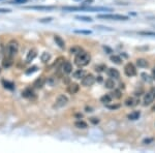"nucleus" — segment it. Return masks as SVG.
<instances>
[{
	"instance_id": "nucleus-1",
	"label": "nucleus",
	"mask_w": 155,
	"mask_h": 153,
	"mask_svg": "<svg viewBox=\"0 0 155 153\" xmlns=\"http://www.w3.org/2000/svg\"><path fill=\"white\" fill-rule=\"evenodd\" d=\"M62 9L65 12H74V11H89V12H111V8H107V7H99V6H65L62 7Z\"/></svg>"
},
{
	"instance_id": "nucleus-2",
	"label": "nucleus",
	"mask_w": 155,
	"mask_h": 153,
	"mask_svg": "<svg viewBox=\"0 0 155 153\" xmlns=\"http://www.w3.org/2000/svg\"><path fill=\"white\" fill-rule=\"evenodd\" d=\"M90 60H91V56L88 52L85 51H80L79 53L76 54V57H74V63L78 65L79 67H83L86 66V65L89 64Z\"/></svg>"
},
{
	"instance_id": "nucleus-3",
	"label": "nucleus",
	"mask_w": 155,
	"mask_h": 153,
	"mask_svg": "<svg viewBox=\"0 0 155 153\" xmlns=\"http://www.w3.org/2000/svg\"><path fill=\"white\" fill-rule=\"evenodd\" d=\"M19 51V44L18 42L16 41H11L7 44V47H6V55L9 57H12L14 58L15 56L17 55V53H18Z\"/></svg>"
},
{
	"instance_id": "nucleus-4",
	"label": "nucleus",
	"mask_w": 155,
	"mask_h": 153,
	"mask_svg": "<svg viewBox=\"0 0 155 153\" xmlns=\"http://www.w3.org/2000/svg\"><path fill=\"white\" fill-rule=\"evenodd\" d=\"M98 19H106V20H115V21H126L128 17L124 15H116V14H107V15H98Z\"/></svg>"
},
{
	"instance_id": "nucleus-5",
	"label": "nucleus",
	"mask_w": 155,
	"mask_h": 153,
	"mask_svg": "<svg viewBox=\"0 0 155 153\" xmlns=\"http://www.w3.org/2000/svg\"><path fill=\"white\" fill-rule=\"evenodd\" d=\"M67 102H68V98H67V96L64 94H61L57 97V99H56V101H55L53 107L55 108V109H60V108H63L64 106H66Z\"/></svg>"
},
{
	"instance_id": "nucleus-6",
	"label": "nucleus",
	"mask_w": 155,
	"mask_h": 153,
	"mask_svg": "<svg viewBox=\"0 0 155 153\" xmlns=\"http://www.w3.org/2000/svg\"><path fill=\"white\" fill-rule=\"evenodd\" d=\"M124 72L127 77H134L137 75V68L132 63H127L125 66H124Z\"/></svg>"
},
{
	"instance_id": "nucleus-7",
	"label": "nucleus",
	"mask_w": 155,
	"mask_h": 153,
	"mask_svg": "<svg viewBox=\"0 0 155 153\" xmlns=\"http://www.w3.org/2000/svg\"><path fill=\"white\" fill-rule=\"evenodd\" d=\"M95 82V78H94L92 75H85V76L82 78V85L83 86H92Z\"/></svg>"
},
{
	"instance_id": "nucleus-8",
	"label": "nucleus",
	"mask_w": 155,
	"mask_h": 153,
	"mask_svg": "<svg viewBox=\"0 0 155 153\" xmlns=\"http://www.w3.org/2000/svg\"><path fill=\"white\" fill-rule=\"evenodd\" d=\"M154 99H155L154 93H153V91L151 90V91L148 92V93L145 95V97L143 99V105H144V106H149L150 104H152V102H153Z\"/></svg>"
},
{
	"instance_id": "nucleus-9",
	"label": "nucleus",
	"mask_w": 155,
	"mask_h": 153,
	"mask_svg": "<svg viewBox=\"0 0 155 153\" xmlns=\"http://www.w3.org/2000/svg\"><path fill=\"white\" fill-rule=\"evenodd\" d=\"M80 89V86L77 84V83H71V84L68 85V87H67V92H68L69 94H76L78 91H79Z\"/></svg>"
},
{
	"instance_id": "nucleus-10",
	"label": "nucleus",
	"mask_w": 155,
	"mask_h": 153,
	"mask_svg": "<svg viewBox=\"0 0 155 153\" xmlns=\"http://www.w3.org/2000/svg\"><path fill=\"white\" fill-rule=\"evenodd\" d=\"M107 72V76L112 78V79H119L120 78V72L116 68H109Z\"/></svg>"
},
{
	"instance_id": "nucleus-11",
	"label": "nucleus",
	"mask_w": 155,
	"mask_h": 153,
	"mask_svg": "<svg viewBox=\"0 0 155 153\" xmlns=\"http://www.w3.org/2000/svg\"><path fill=\"white\" fill-rule=\"evenodd\" d=\"M37 56V51L36 49H31L30 51L28 52V54H27L26 56V61L27 62H31L32 60H34V58Z\"/></svg>"
},
{
	"instance_id": "nucleus-12",
	"label": "nucleus",
	"mask_w": 155,
	"mask_h": 153,
	"mask_svg": "<svg viewBox=\"0 0 155 153\" xmlns=\"http://www.w3.org/2000/svg\"><path fill=\"white\" fill-rule=\"evenodd\" d=\"M62 71L65 74H71L72 72V64L69 61H65L62 63Z\"/></svg>"
},
{
	"instance_id": "nucleus-13",
	"label": "nucleus",
	"mask_w": 155,
	"mask_h": 153,
	"mask_svg": "<svg viewBox=\"0 0 155 153\" xmlns=\"http://www.w3.org/2000/svg\"><path fill=\"white\" fill-rule=\"evenodd\" d=\"M45 83H46V80H45L42 77H41V78H38V79H36L35 81H34L33 86H34V88H36V89H41V88L44 87Z\"/></svg>"
},
{
	"instance_id": "nucleus-14",
	"label": "nucleus",
	"mask_w": 155,
	"mask_h": 153,
	"mask_svg": "<svg viewBox=\"0 0 155 153\" xmlns=\"http://www.w3.org/2000/svg\"><path fill=\"white\" fill-rule=\"evenodd\" d=\"M139 102H140V100L137 98H134V97H128V98L125 100V105L127 107H134V106H137Z\"/></svg>"
},
{
	"instance_id": "nucleus-15",
	"label": "nucleus",
	"mask_w": 155,
	"mask_h": 153,
	"mask_svg": "<svg viewBox=\"0 0 155 153\" xmlns=\"http://www.w3.org/2000/svg\"><path fill=\"white\" fill-rule=\"evenodd\" d=\"M2 65H3V67H5V68L11 67L12 65V57H9L6 55V56L4 57L3 61H2Z\"/></svg>"
},
{
	"instance_id": "nucleus-16",
	"label": "nucleus",
	"mask_w": 155,
	"mask_h": 153,
	"mask_svg": "<svg viewBox=\"0 0 155 153\" xmlns=\"http://www.w3.org/2000/svg\"><path fill=\"white\" fill-rule=\"evenodd\" d=\"M54 41L56 42V45H58V47L60 49H65V42H64V41L59 35H55Z\"/></svg>"
},
{
	"instance_id": "nucleus-17",
	"label": "nucleus",
	"mask_w": 155,
	"mask_h": 153,
	"mask_svg": "<svg viewBox=\"0 0 155 153\" xmlns=\"http://www.w3.org/2000/svg\"><path fill=\"white\" fill-rule=\"evenodd\" d=\"M28 9H36V11H51L54 8V6H27Z\"/></svg>"
},
{
	"instance_id": "nucleus-18",
	"label": "nucleus",
	"mask_w": 155,
	"mask_h": 153,
	"mask_svg": "<svg viewBox=\"0 0 155 153\" xmlns=\"http://www.w3.org/2000/svg\"><path fill=\"white\" fill-rule=\"evenodd\" d=\"M22 96L26 97V98H32V97H34V92L30 88H27L22 92Z\"/></svg>"
},
{
	"instance_id": "nucleus-19",
	"label": "nucleus",
	"mask_w": 155,
	"mask_h": 153,
	"mask_svg": "<svg viewBox=\"0 0 155 153\" xmlns=\"http://www.w3.org/2000/svg\"><path fill=\"white\" fill-rule=\"evenodd\" d=\"M137 65L139 67H141V68H146V67L149 66V63H148V61H147L146 59L141 58V59L137 60Z\"/></svg>"
},
{
	"instance_id": "nucleus-20",
	"label": "nucleus",
	"mask_w": 155,
	"mask_h": 153,
	"mask_svg": "<svg viewBox=\"0 0 155 153\" xmlns=\"http://www.w3.org/2000/svg\"><path fill=\"white\" fill-rule=\"evenodd\" d=\"M104 85H106V87L107 89H114L115 88V82L114 80L112 79V78H110V79H107L106 82H104Z\"/></svg>"
},
{
	"instance_id": "nucleus-21",
	"label": "nucleus",
	"mask_w": 155,
	"mask_h": 153,
	"mask_svg": "<svg viewBox=\"0 0 155 153\" xmlns=\"http://www.w3.org/2000/svg\"><path fill=\"white\" fill-rule=\"evenodd\" d=\"M140 116H141V113L139 111H134L127 116V118H128L129 120H137L140 118Z\"/></svg>"
},
{
	"instance_id": "nucleus-22",
	"label": "nucleus",
	"mask_w": 155,
	"mask_h": 153,
	"mask_svg": "<svg viewBox=\"0 0 155 153\" xmlns=\"http://www.w3.org/2000/svg\"><path fill=\"white\" fill-rule=\"evenodd\" d=\"M74 125H76V127H78V128H82V129H85L88 127V124H87L85 121H82V120L76 121L74 122Z\"/></svg>"
},
{
	"instance_id": "nucleus-23",
	"label": "nucleus",
	"mask_w": 155,
	"mask_h": 153,
	"mask_svg": "<svg viewBox=\"0 0 155 153\" xmlns=\"http://www.w3.org/2000/svg\"><path fill=\"white\" fill-rule=\"evenodd\" d=\"M2 84H3L4 88H6V89H9V90H14L15 89V84L12 82H8V81L3 80V81H2Z\"/></svg>"
},
{
	"instance_id": "nucleus-24",
	"label": "nucleus",
	"mask_w": 155,
	"mask_h": 153,
	"mask_svg": "<svg viewBox=\"0 0 155 153\" xmlns=\"http://www.w3.org/2000/svg\"><path fill=\"white\" fill-rule=\"evenodd\" d=\"M85 76V71L84 69H77L76 72H74V78L76 79H81Z\"/></svg>"
},
{
	"instance_id": "nucleus-25",
	"label": "nucleus",
	"mask_w": 155,
	"mask_h": 153,
	"mask_svg": "<svg viewBox=\"0 0 155 153\" xmlns=\"http://www.w3.org/2000/svg\"><path fill=\"white\" fill-rule=\"evenodd\" d=\"M112 95H110V94H106V95H104V96L101 98V102H104V104H110V102L112 101Z\"/></svg>"
},
{
	"instance_id": "nucleus-26",
	"label": "nucleus",
	"mask_w": 155,
	"mask_h": 153,
	"mask_svg": "<svg viewBox=\"0 0 155 153\" xmlns=\"http://www.w3.org/2000/svg\"><path fill=\"white\" fill-rule=\"evenodd\" d=\"M41 59L42 62H48L50 59H51V55H50L48 52H44L41 56Z\"/></svg>"
},
{
	"instance_id": "nucleus-27",
	"label": "nucleus",
	"mask_w": 155,
	"mask_h": 153,
	"mask_svg": "<svg viewBox=\"0 0 155 153\" xmlns=\"http://www.w3.org/2000/svg\"><path fill=\"white\" fill-rule=\"evenodd\" d=\"M111 61L112 62H114V63H116V64H121V62H122V59L120 58V56H117V55H113V56H111Z\"/></svg>"
},
{
	"instance_id": "nucleus-28",
	"label": "nucleus",
	"mask_w": 155,
	"mask_h": 153,
	"mask_svg": "<svg viewBox=\"0 0 155 153\" xmlns=\"http://www.w3.org/2000/svg\"><path fill=\"white\" fill-rule=\"evenodd\" d=\"M76 19L81 20V21H84V22H92V19L90 18V17H86V16H77Z\"/></svg>"
},
{
	"instance_id": "nucleus-29",
	"label": "nucleus",
	"mask_w": 155,
	"mask_h": 153,
	"mask_svg": "<svg viewBox=\"0 0 155 153\" xmlns=\"http://www.w3.org/2000/svg\"><path fill=\"white\" fill-rule=\"evenodd\" d=\"M74 33L78 34H91L92 32L90 30H74Z\"/></svg>"
},
{
	"instance_id": "nucleus-30",
	"label": "nucleus",
	"mask_w": 155,
	"mask_h": 153,
	"mask_svg": "<svg viewBox=\"0 0 155 153\" xmlns=\"http://www.w3.org/2000/svg\"><path fill=\"white\" fill-rule=\"evenodd\" d=\"M112 94H113L112 95V97H114V98H120V97L122 96L120 90H114V92Z\"/></svg>"
},
{
	"instance_id": "nucleus-31",
	"label": "nucleus",
	"mask_w": 155,
	"mask_h": 153,
	"mask_svg": "<svg viewBox=\"0 0 155 153\" xmlns=\"http://www.w3.org/2000/svg\"><path fill=\"white\" fill-rule=\"evenodd\" d=\"M37 71V66H32L30 67V68H28L26 71V75H32L33 72H35Z\"/></svg>"
},
{
	"instance_id": "nucleus-32",
	"label": "nucleus",
	"mask_w": 155,
	"mask_h": 153,
	"mask_svg": "<svg viewBox=\"0 0 155 153\" xmlns=\"http://www.w3.org/2000/svg\"><path fill=\"white\" fill-rule=\"evenodd\" d=\"M141 35H150V36H155V32H150V31H141L139 32Z\"/></svg>"
},
{
	"instance_id": "nucleus-33",
	"label": "nucleus",
	"mask_w": 155,
	"mask_h": 153,
	"mask_svg": "<svg viewBox=\"0 0 155 153\" xmlns=\"http://www.w3.org/2000/svg\"><path fill=\"white\" fill-rule=\"evenodd\" d=\"M80 51H82V50L80 49V48H78V47L71 48V54H78Z\"/></svg>"
},
{
	"instance_id": "nucleus-34",
	"label": "nucleus",
	"mask_w": 155,
	"mask_h": 153,
	"mask_svg": "<svg viewBox=\"0 0 155 153\" xmlns=\"http://www.w3.org/2000/svg\"><path fill=\"white\" fill-rule=\"evenodd\" d=\"M104 69H106V66H104V65H98V66L95 67L96 72H102Z\"/></svg>"
},
{
	"instance_id": "nucleus-35",
	"label": "nucleus",
	"mask_w": 155,
	"mask_h": 153,
	"mask_svg": "<svg viewBox=\"0 0 155 153\" xmlns=\"http://www.w3.org/2000/svg\"><path fill=\"white\" fill-rule=\"evenodd\" d=\"M110 110H116V109H119L120 108V105H111V106H107Z\"/></svg>"
},
{
	"instance_id": "nucleus-36",
	"label": "nucleus",
	"mask_w": 155,
	"mask_h": 153,
	"mask_svg": "<svg viewBox=\"0 0 155 153\" xmlns=\"http://www.w3.org/2000/svg\"><path fill=\"white\" fill-rule=\"evenodd\" d=\"M142 77L144 78V80H145V81H148V82L151 81V79H150V77L148 76V75L144 74V72H143V74H142Z\"/></svg>"
},
{
	"instance_id": "nucleus-37",
	"label": "nucleus",
	"mask_w": 155,
	"mask_h": 153,
	"mask_svg": "<svg viewBox=\"0 0 155 153\" xmlns=\"http://www.w3.org/2000/svg\"><path fill=\"white\" fill-rule=\"evenodd\" d=\"M52 20H53L52 18H46V19L39 20V22H41V23H47V22H51Z\"/></svg>"
},
{
	"instance_id": "nucleus-38",
	"label": "nucleus",
	"mask_w": 155,
	"mask_h": 153,
	"mask_svg": "<svg viewBox=\"0 0 155 153\" xmlns=\"http://www.w3.org/2000/svg\"><path fill=\"white\" fill-rule=\"evenodd\" d=\"M90 120H91V122H92L93 124H97V123L99 122V120L97 119V118H91Z\"/></svg>"
},
{
	"instance_id": "nucleus-39",
	"label": "nucleus",
	"mask_w": 155,
	"mask_h": 153,
	"mask_svg": "<svg viewBox=\"0 0 155 153\" xmlns=\"http://www.w3.org/2000/svg\"><path fill=\"white\" fill-rule=\"evenodd\" d=\"M11 9H7V8H0V12H9Z\"/></svg>"
},
{
	"instance_id": "nucleus-40",
	"label": "nucleus",
	"mask_w": 155,
	"mask_h": 153,
	"mask_svg": "<svg viewBox=\"0 0 155 153\" xmlns=\"http://www.w3.org/2000/svg\"><path fill=\"white\" fill-rule=\"evenodd\" d=\"M92 2H94V0H85L83 3L84 4H90V3H92Z\"/></svg>"
},
{
	"instance_id": "nucleus-41",
	"label": "nucleus",
	"mask_w": 155,
	"mask_h": 153,
	"mask_svg": "<svg viewBox=\"0 0 155 153\" xmlns=\"http://www.w3.org/2000/svg\"><path fill=\"white\" fill-rule=\"evenodd\" d=\"M16 3H18V4H20V3H23V2H26L27 0H14Z\"/></svg>"
},
{
	"instance_id": "nucleus-42",
	"label": "nucleus",
	"mask_w": 155,
	"mask_h": 153,
	"mask_svg": "<svg viewBox=\"0 0 155 153\" xmlns=\"http://www.w3.org/2000/svg\"><path fill=\"white\" fill-rule=\"evenodd\" d=\"M152 78H153V80H155V68L152 71Z\"/></svg>"
},
{
	"instance_id": "nucleus-43",
	"label": "nucleus",
	"mask_w": 155,
	"mask_h": 153,
	"mask_svg": "<svg viewBox=\"0 0 155 153\" xmlns=\"http://www.w3.org/2000/svg\"><path fill=\"white\" fill-rule=\"evenodd\" d=\"M152 91H153V93H154V96H155V88L152 89Z\"/></svg>"
},
{
	"instance_id": "nucleus-44",
	"label": "nucleus",
	"mask_w": 155,
	"mask_h": 153,
	"mask_svg": "<svg viewBox=\"0 0 155 153\" xmlns=\"http://www.w3.org/2000/svg\"><path fill=\"white\" fill-rule=\"evenodd\" d=\"M152 111H154V112H155V106H154L153 108H152Z\"/></svg>"
},
{
	"instance_id": "nucleus-45",
	"label": "nucleus",
	"mask_w": 155,
	"mask_h": 153,
	"mask_svg": "<svg viewBox=\"0 0 155 153\" xmlns=\"http://www.w3.org/2000/svg\"><path fill=\"white\" fill-rule=\"evenodd\" d=\"M0 72H1V69H0Z\"/></svg>"
}]
</instances>
